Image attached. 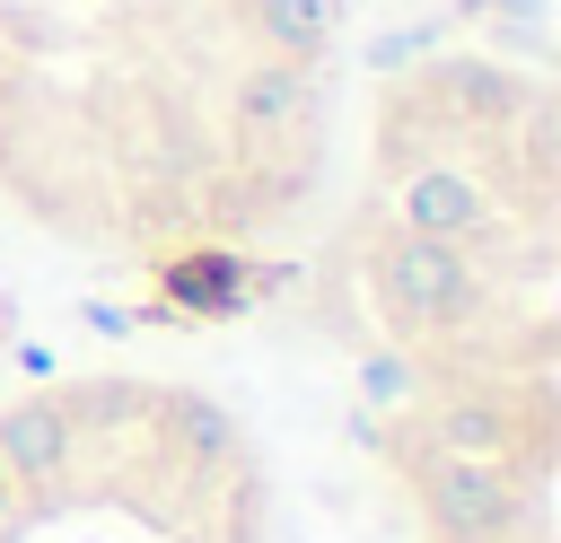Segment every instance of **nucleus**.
<instances>
[{"mask_svg": "<svg viewBox=\"0 0 561 543\" xmlns=\"http://www.w3.org/2000/svg\"><path fill=\"white\" fill-rule=\"evenodd\" d=\"M368 289H377V315H386L403 342H438V333H456V324L482 315V272H473V254H465V245H438V236H412V228L377 236Z\"/></svg>", "mask_w": 561, "mask_h": 543, "instance_id": "f257e3e1", "label": "nucleus"}, {"mask_svg": "<svg viewBox=\"0 0 561 543\" xmlns=\"http://www.w3.org/2000/svg\"><path fill=\"white\" fill-rule=\"evenodd\" d=\"M412 490H421V517L438 525V543H508V525H517L508 464H465V455L421 447L412 455Z\"/></svg>", "mask_w": 561, "mask_h": 543, "instance_id": "f03ea898", "label": "nucleus"}, {"mask_svg": "<svg viewBox=\"0 0 561 543\" xmlns=\"http://www.w3.org/2000/svg\"><path fill=\"white\" fill-rule=\"evenodd\" d=\"M228 131H237V149L245 158H307V140H316V70L307 61H254L237 88H228Z\"/></svg>", "mask_w": 561, "mask_h": 543, "instance_id": "7ed1b4c3", "label": "nucleus"}, {"mask_svg": "<svg viewBox=\"0 0 561 543\" xmlns=\"http://www.w3.org/2000/svg\"><path fill=\"white\" fill-rule=\"evenodd\" d=\"M394 228L438 236V245H482V236H500V201L465 158H421L394 175Z\"/></svg>", "mask_w": 561, "mask_h": 543, "instance_id": "20e7f679", "label": "nucleus"}, {"mask_svg": "<svg viewBox=\"0 0 561 543\" xmlns=\"http://www.w3.org/2000/svg\"><path fill=\"white\" fill-rule=\"evenodd\" d=\"M421 447L465 455V464H508L517 447H526V455L543 447V420H517V412H508V394H447V403H430Z\"/></svg>", "mask_w": 561, "mask_h": 543, "instance_id": "39448f33", "label": "nucleus"}, {"mask_svg": "<svg viewBox=\"0 0 561 543\" xmlns=\"http://www.w3.org/2000/svg\"><path fill=\"white\" fill-rule=\"evenodd\" d=\"M79 455V420L61 394H18L0 403V473H18L26 490H53Z\"/></svg>", "mask_w": 561, "mask_h": 543, "instance_id": "423d86ee", "label": "nucleus"}, {"mask_svg": "<svg viewBox=\"0 0 561 543\" xmlns=\"http://www.w3.org/2000/svg\"><path fill=\"white\" fill-rule=\"evenodd\" d=\"M245 26H254V44L272 61H316L333 44V0H254Z\"/></svg>", "mask_w": 561, "mask_h": 543, "instance_id": "0eeeda50", "label": "nucleus"}, {"mask_svg": "<svg viewBox=\"0 0 561 543\" xmlns=\"http://www.w3.org/2000/svg\"><path fill=\"white\" fill-rule=\"evenodd\" d=\"M368 394H377V403H403V394H412V368H403V359H368Z\"/></svg>", "mask_w": 561, "mask_h": 543, "instance_id": "6e6552de", "label": "nucleus"}]
</instances>
